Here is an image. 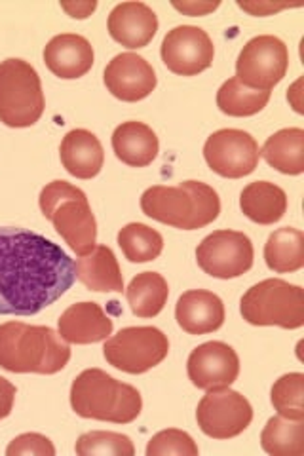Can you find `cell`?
<instances>
[{
	"label": "cell",
	"instance_id": "1",
	"mask_svg": "<svg viewBox=\"0 0 304 456\" xmlns=\"http://www.w3.org/2000/svg\"><path fill=\"white\" fill-rule=\"evenodd\" d=\"M77 281L75 261L52 240L0 226V314L33 316Z\"/></svg>",
	"mask_w": 304,
	"mask_h": 456
},
{
	"label": "cell",
	"instance_id": "2",
	"mask_svg": "<svg viewBox=\"0 0 304 456\" xmlns=\"http://www.w3.org/2000/svg\"><path fill=\"white\" fill-rule=\"evenodd\" d=\"M70 360L69 342L46 325H0V367L10 373L55 375Z\"/></svg>",
	"mask_w": 304,
	"mask_h": 456
},
{
	"label": "cell",
	"instance_id": "3",
	"mask_svg": "<svg viewBox=\"0 0 304 456\" xmlns=\"http://www.w3.org/2000/svg\"><path fill=\"white\" fill-rule=\"evenodd\" d=\"M141 209L147 217L181 231H198L221 213L219 194L210 184L185 181L177 187L156 184L143 192Z\"/></svg>",
	"mask_w": 304,
	"mask_h": 456
},
{
	"label": "cell",
	"instance_id": "4",
	"mask_svg": "<svg viewBox=\"0 0 304 456\" xmlns=\"http://www.w3.org/2000/svg\"><path fill=\"white\" fill-rule=\"evenodd\" d=\"M70 407L82 419L112 424L134 422L143 409L137 388L107 375L101 369H86L72 380Z\"/></svg>",
	"mask_w": 304,
	"mask_h": 456
},
{
	"label": "cell",
	"instance_id": "5",
	"mask_svg": "<svg viewBox=\"0 0 304 456\" xmlns=\"http://www.w3.org/2000/svg\"><path fill=\"white\" fill-rule=\"evenodd\" d=\"M42 216L52 221L69 248L77 255H86L95 248L97 223L88 196L67 181H52L40 192Z\"/></svg>",
	"mask_w": 304,
	"mask_h": 456
},
{
	"label": "cell",
	"instance_id": "6",
	"mask_svg": "<svg viewBox=\"0 0 304 456\" xmlns=\"http://www.w3.org/2000/svg\"><path fill=\"white\" fill-rule=\"evenodd\" d=\"M45 92L37 69L10 57L0 63V122L8 127H31L45 114Z\"/></svg>",
	"mask_w": 304,
	"mask_h": 456
},
{
	"label": "cell",
	"instance_id": "7",
	"mask_svg": "<svg viewBox=\"0 0 304 456\" xmlns=\"http://www.w3.org/2000/svg\"><path fill=\"white\" fill-rule=\"evenodd\" d=\"M240 312L245 322L257 327L299 330L304 325V291L285 280L270 278L248 289L242 297Z\"/></svg>",
	"mask_w": 304,
	"mask_h": 456
},
{
	"label": "cell",
	"instance_id": "8",
	"mask_svg": "<svg viewBox=\"0 0 304 456\" xmlns=\"http://www.w3.org/2000/svg\"><path fill=\"white\" fill-rule=\"evenodd\" d=\"M168 352L169 340L158 327H126L107 338L103 346L107 363L129 375L147 373L160 365Z\"/></svg>",
	"mask_w": 304,
	"mask_h": 456
},
{
	"label": "cell",
	"instance_id": "9",
	"mask_svg": "<svg viewBox=\"0 0 304 456\" xmlns=\"http://www.w3.org/2000/svg\"><path fill=\"white\" fill-rule=\"evenodd\" d=\"M289 67V50L278 37L251 38L238 55L236 78L253 90L270 92L280 84Z\"/></svg>",
	"mask_w": 304,
	"mask_h": 456
},
{
	"label": "cell",
	"instance_id": "10",
	"mask_svg": "<svg viewBox=\"0 0 304 456\" xmlns=\"http://www.w3.org/2000/svg\"><path fill=\"white\" fill-rule=\"evenodd\" d=\"M200 430L213 439H230L243 434L253 420V407L230 387L211 388L196 409Z\"/></svg>",
	"mask_w": 304,
	"mask_h": 456
},
{
	"label": "cell",
	"instance_id": "11",
	"mask_svg": "<svg viewBox=\"0 0 304 456\" xmlns=\"http://www.w3.org/2000/svg\"><path fill=\"white\" fill-rule=\"evenodd\" d=\"M253 259L251 240L236 231H215L196 248L198 266L219 280H233L250 273Z\"/></svg>",
	"mask_w": 304,
	"mask_h": 456
},
{
	"label": "cell",
	"instance_id": "12",
	"mask_svg": "<svg viewBox=\"0 0 304 456\" xmlns=\"http://www.w3.org/2000/svg\"><path fill=\"white\" fill-rule=\"evenodd\" d=\"M204 159L217 175L242 179L257 169L260 151L251 134L243 130H219L208 137Z\"/></svg>",
	"mask_w": 304,
	"mask_h": 456
},
{
	"label": "cell",
	"instance_id": "13",
	"mask_svg": "<svg viewBox=\"0 0 304 456\" xmlns=\"http://www.w3.org/2000/svg\"><path fill=\"white\" fill-rule=\"evenodd\" d=\"M215 46L204 28L179 25L164 37L162 61L171 73L196 77L211 67Z\"/></svg>",
	"mask_w": 304,
	"mask_h": 456
},
{
	"label": "cell",
	"instance_id": "14",
	"mask_svg": "<svg viewBox=\"0 0 304 456\" xmlns=\"http://www.w3.org/2000/svg\"><path fill=\"white\" fill-rule=\"evenodd\" d=\"M186 370L188 379L200 390L230 387L240 375V358L233 346L211 340L188 355Z\"/></svg>",
	"mask_w": 304,
	"mask_h": 456
},
{
	"label": "cell",
	"instance_id": "15",
	"mask_svg": "<svg viewBox=\"0 0 304 456\" xmlns=\"http://www.w3.org/2000/svg\"><path fill=\"white\" fill-rule=\"evenodd\" d=\"M107 90L126 103H136L149 97L156 88L152 65L137 53H119L105 67L103 75Z\"/></svg>",
	"mask_w": 304,
	"mask_h": 456
},
{
	"label": "cell",
	"instance_id": "16",
	"mask_svg": "<svg viewBox=\"0 0 304 456\" xmlns=\"http://www.w3.org/2000/svg\"><path fill=\"white\" fill-rule=\"evenodd\" d=\"M109 35L119 45L139 50L149 45L158 31V18L143 3H122L114 6L109 16Z\"/></svg>",
	"mask_w": 304,
	"mask_h": 456
},
{
	"label": "cell",
	"instance_id": "17",
	"mask_svg": "<svg viewBox=\"0 0 304 456\" xmlns=\"http://www.w3.org/2000/svg\"><path fill=\"white\" fill-rule=\"evenodd\" d=\"M176 320L188 335H208L225 323V305L219 297L206 289H193L179 297Z\"/></svg>",
	"mask_w": 304,
	"mask_h": 456
},
{
	"label": "cell",
	"instance_id": "18",
	"mask_svg": "<svg viewBox=\"0 0 304 456\" xmlns=\"http://www.w3.org/2000/svg\"><path fill=\"white\" fill-rule=\"evenodd\" d=\"M94 46L80 35H57L45 48V63L55 77L75 80L94 67Z\"/></svg>",
	"mask_w": 304,
	"mask_h": 456
},
{
	"label": "cell",
	"instance_id": "19",
	"mask_svg": "<svg viewBox=\"0 0 304 456\" xmlns=\"http://www.w3.org/2000/svg\"><path fill=\"white\" fill-rule=\"evenodd\" d=\"M60 335L70 345H94L112 333V320L97 303H77L60 318Z\"/></svg>",
	"mask_w": 304,
	"mask_h": 456
},
{
	"label": "cell",
	"instance_id": "20",
	"mask_svg": "<svg viewBox=\"0 0 304 456\" xmlns=\"http://www.w3.org/2000/svg\"><path fill=\"white\" fill-rule=\"evenodd\" d=\"M60 156L63 167L77 179H92L99 175L105 162L103 145L88 130L69 132L62 141Z\"/></svg>",
	"mask_w": 304,
	"mask_h": 456
},
{
	"label": "cell",
	"instance_id": "21",
	"mask_svg": "<svg viewBox=\"0 0 304 456\" xmlns=\"http://www.w3.org/2000/svg\"><path fill=\"white\" fill-rule=\"evenodd\" d=\"M77 278L88 288L97 293H122L124 278L122 270L117 261V255L107 246H95L90 253L82 255L75 263Z\"/></svg>",
	"mask_w": 304,
	"mask_h": 456
},
{
	"label": "cell",
	"instance_id": "22",
	"mask_svg": "<svg viewBox=\"0 0 304 456\" xmlns=\"http://www.w3.org/2000/svg\"><path fill=\"white\" fill-rule=\"evenodd\" d=\"M158 149L156 134L143 122H124L112 134V151L126 166L147 167L158 156Z\"/></svg>",
	"mask_w": 304,
	"mask_h": 456
},
{
	"label": "cell",
	"instance_id": "23",
	"mask_svg": "<svg viewBox=\"0 0 304 456\" xmlns=\"http://www.w3.org/2000/svg\"><path fill=\"white\" fill-rule=\"evenodd\" d=\"M240 208L250 221L257 224H274L285 216L287 194L278 184L255 181L242 191Z\"/></svg>",
	"mask_w": 304,
	"mask_h": 456
},
{
	"label": "cell",
	"instance_id": "24",
	"mask_svg": "<svg viewBox=\"0 0 304 456\" xmlns=\"http://www.w3.org/2000/svg\"><path fill=\"white\" fill-rule=\"evenodd\" d=\"M260 156L283 175H300L304 171V130L285 127L270 135L260 149Z\"/></svg>",
	"mask_w": 304,
	"mask_h": 456
},
{
	"label": "cell",
	"instance_id": "25",
	"mask_svg": "<svg viewBox=\"0 0 304 456\" xmlns=\"http://www.w3.org/2000/svg\"><path fill=\"white\" fill-rule=\"evenodd\" d=\"M265 261L278 274L297 273L304 266V234L293 226L274 231L265 246Z\"/></svg>",
	"mask_w": 304,
	"mask_h": 456
},
{
	"label": "cell",
	"instance_id": "26",
	"mask_svg": "<svg viewBox=\"0 0 304 456\" xmlns=\"http://www.w3.org/2000/svg\"><path fill=\"white\" fill-rule=\"evenodd\" d=\"M169 288L162 274L141 273L127 285L126 298L137 318H154L168 303Z\"/></svg>",
	"mask_w": 304,
	"mask_h": 456
},
{
	"label": "cell",
	"instance_id": "27",
	"mask_svg": "<svg viewBox=\"0 0 304 456\" xmlns=\"http://www.w3.org/2000/svg\"><path fill=\"white\" fill-rule=\"evenodd\" d=\"M260 445L272 456H302L304 420L272 417L260 434Z\"/></svg>",
	"mask_w": 304,
	"mask_h": 456
},
{
	"label": "cell",
	"instance_id": "28",
	"mask_svg": "<svg viewBox=\"0 0 304 456\" xmlns=\"http://www.w3.org/2000/svg\"><path fill=\"white\" fill-rule=\"evenodd\" d=\"M270 102V92L253 90L236 77L228 78L217 92V107L228 117H253Z\"/></svg>",
	"mask_w": 304,
	"mask_h": 456
},
{
	"label": "cell",
	"instance_id": "29",
	"mask_svg": "<svg viewBox=\"0 0 304 456\" xmlns=\"http://www.w3.org/2000/svg\"><path fill=\"white\" fill-rule=\"evenodd\" d=\"M119 246L129 263H149L164 249L162 234L143 223H129L119 232Z\"/></svg>",
	"mask_w": 304,
	"mask_h": 456
},
{
	"label": "cell",
	"instance_id": "30",
	"mask_svg": "<svg viewBox=\"0 0 304 456\" xmlns=\"http://www.w3.org/2000/svg\"><path fill=\"white\" fill-rule=\"evenodd\" d=\"M272 405L278 415L292 420H304V375L289 373L276 380L272 387Z\"/></svg>",
	"mask_w": 304,
	"mask_h": 456
},
{
	"label": "cell",
	"instance_id": "31",
	"mask_svg": "<svg viewBox=\"0 0 304 456\" xmlns=\"http://www.w3.org/2000/svg\"><path fill=\"white\" fill-rule=\"evenodd\" d=\"M78 456H134L136 447L132 439L114 432H88L82 434L75 447Z\"/></svg>",
	"mask_w": 304,
	"mask_h": 456
},
{
	"label": "cell",
	"instance_id": "32",
	"mask_svg": "<svg viewBox=\"0 0 304 456\" xmlns=\"http://www.w3.org/2000/svg\"><path fill=\"white\" fill-rule=\"evenodd\" d=\"M198 452L200 451L194 444V439L183 430H176V428L156 434L147 445V456H198Z\"/></svg>",
	"mask_w": 304,
	"mask_h": 456
},
{
	"label": "cell",
	"instance_id": "33",
	"mask_svg": "<svg viewBox=\"0 0 304 456\" xmlns=\"http://www.w3.org/2000/svg\"><path fill=\"white\" fill-rule=\"evenodd\" d=\"M8 456L31 454V456H53L55 447L46 436L40 434H23L12 441L6 449Z\"/></svg>",
	"mask_w": 304,
	"mask_h": 456
},
{
	"label": "cell",
	"instance_id": "34",
	"mask_svg": "<svg viewBox=\"0 0 304 456\" xmlns=\"http://www.w3.org/2000/svg\"><path fill=\"white\" fill-rule=\"evenodd\" d=\"M16 387L4 377H0V420L6 419L12 412L13 402H16Z\"/></svg>",
	"mask_w": 304,
	"mask_h": 456
},
{
	"label": "cell",
	"instance_id": "35",
	"mask_svg": "<svg viewBox=\"0 0 304 456\" xmlns=\"http://www.w3.org/2000/svg\"><path fill=\"white\" fill-rule=\"evenodd\" d=\"M173 8L186 13V16H206V13L219 8V3H173Z\"/></svg>",
	"mask_w": 304,
	"mask_h": 456
},
{
	"label": "cell",
	"instance_id": "36",
	"mask_svg": "<svg viewBox=\"0 0 304 456\" xmlns=\"http://www.w3.org/2000/svg\"><path fill=\"white\" fill-rule=\"evenodd\" d=\"M62 8L65 12H69L70 18L84 20V18H88L90 13L97 8V3H78V4H67V3H63Z\"/></svg>",
	"mask_w": 304,
	"mask_h": 456
}]
</instances>
